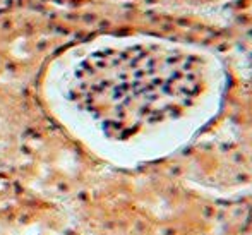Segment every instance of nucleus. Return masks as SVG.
<instances>
[{
	"label": "nucleus",
	"mask_w": 252,
	"mask_h": 235,
	"mask_svg": "<svg viewBox=\"0 0 252 235\" xmlns=\"http://www.w3.org/2000/svg\"><path fill=\"white\" fill-rule=\"evenodd\" d=\"M204 64L168 45H130L83 62L74 96L103 131L129 137L182 117L204 90Z\"/></svg>",
	"instance_id": "nucleus-1"
}]
</instances>
